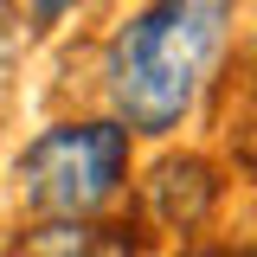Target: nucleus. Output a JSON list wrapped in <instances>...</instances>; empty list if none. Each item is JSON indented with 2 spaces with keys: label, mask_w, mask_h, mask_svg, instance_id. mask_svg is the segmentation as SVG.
Masks as SVG:
<instances>
[{
  "label": "nucleus",
  "mask_w": 257,
  "mask_h": 257,
  "mask_svg": "<svg viewBox=\"0 0 257 257\" xmlns=\"http://www.w3.org/2000/svg\"><path fill=\"white\" fill-rule=\"evenodd\" d=\"M244 0H135L96 39V109L148 142H180L219 96Z\"/></svg>",
  "instance_id": "nucleus-1"
},
{
  "label": "nucleus",
  "mask_w": 257,
  "mask_h": 257,
  "mask_svg": "<svg viewBox=\"0 0 257 257\" xmlns=\"http://www.w3.org/2000/svg\"><path fill=\"white\" fill-rule=\"evenodd\" d=\"M96 257H148V238H142V225H103V238H96Z\"/></svg>",
  "instance_id": "nucleus-7"
},
{
  "label": "nucleus",
  "mask_w": 257,
  "mask_h": 257,
  "mask_svg": "<svg viewBox=\"0 0 257 257\" xmlns=\"http://www.w3.org/2000/svg\"><path fill=\"white\" fill-rule=\"evenodd\" d=\"M167 257H238V238H199V244H174Z\"/></svg>",
  "instance_id": "nucleus-8"
},
{
  "label": "nucleus",
  "mask_w": 257,
  "mask_h": 257,
  "mask_svg": "<svg viewBox=\"0 0 257 257\" xmlns=\"http://www.w3.org/2000/svg\"><path fill=\"white\" fill-rule=\"evenodd\" d=\"M90 0H20V20H26L32 39H52V32H64V20H77Z\"/></svg>",
  "instance_id": "nucleus-6"
},
{
  "label": "nucleus",
  "mask_w": 257,
  "mask_h": 257,
  "mask_svg": "<svg viewBox=\"0 0 257 257\" xmlns=\"http://www.w3.org/2000/svg\"><path fill=\"white\" fill-rule=\"evenodd\" d=\"M244 238H251V244H257V219H251V231H244Z\"/></svg>",
  "instance_id": "nucleus-9"
},
{
  "label": "nucleus",
  "mask_w": 257,
  "mask_h": 257,
  "mask_svg": "<svg viewBox=\"0 0 257 257\" xmlns=\"http://www.w3.org/2000/svg\"><path fill=\"white\" fill-rule=\"evenodd\" d=\"M135 225L148 244H199V238H219V219L231 206V174H225L219 148H199V142H167L135 167V187H128Z\"/></svg>",
  "instance_id": "nucleus-3"
},
{
  "label": "nucleus",
  "mask_w": 257,
  "mask_h": 257,
  "mask_svg": "<svg viewBox=\"0 0 257 257\" xmlns=\"http://www.w3.org/2000/svg\"><path fill=\"white\" fill-rule=\"evenodd\" d=\"M219 161L231 187L257 193V71H244L219 103Z\"/></svg>",
  "instance_id": "nucleus-4"
},
{
  "label": "nucleus",
  "mask_w": 257,
  "mask_h": 257,
  "mask_svg": "<svg viewBox=\"0 0 257 257\" xmlns=\"http://www.w3.org/2000/svg\"><path fill=\"white\" fill-rule=\"evenodd\" d=\"M142 142L103 109H71L39 122L20 142L7 167L13 199L26 219H71V225H103L135 187Z\"/></svg>",
  "instance_id": "nucleus-2"
},
{
  "label": "nucleus",
  "mask_w": 257,
  "mask_h": 257,
  "mask_svg": "<svg viewBox=\"0 0 257 257\" xmlns=\"http://www.w3.org/2000/svg\"><path fill=\"white\" fill-rule=\"evenodd\" d=\"M103 225H71V219H26L7 231L0 257H96Z\"/></svg>",
  "instance_id": "nucleus-5"
}]
</instances>
